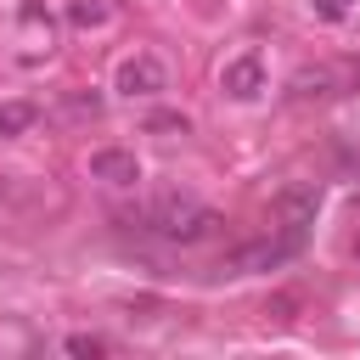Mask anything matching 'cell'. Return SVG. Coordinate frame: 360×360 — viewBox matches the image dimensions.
Wrapping results in <instances>:
<instances>
[{
    "label": "cell",
    "mask_w": 360,
    "mask_h": 360,
    "mask_svg": "<svg viewBox=\"0 0 360 360\" xmlns=\"http://www.w3.org/2000/svg\"><path fill=\"white\" fill-rule=\"evenodd\" d=\"M219 225H225V219H219L208 202H197V197H158V202L141 214V231H152V236H158V242H169V248L208 242Z\"/></svg>",
    "instance_id": "1"
},
{
    "label": "cell",
    "mask_w": 360,
    "mask_h": 360,
    "mask_svg": "<svg viewBox=\"0 0 360 360\" xmlns=\"http://www.w3.org/2000/svg\"><path fill=\"white\" fill-rule=\"evenodd\" d=\"M304 248V236H292V231H281V236H264V242H242V248H231L225 253V276H253V270H276V264H287L292 253Z\"/></svg>",
    "instance_id": "2"
},
{
    "label": "cell",
    "mask_w": 360,
    "mask_h": 360,
    "mask_svg": "<svg viewBox=\"0 0 360 360\" xmlns=\"http://www.w3.org/2000/svg\"><path fill=\"white\" fill-rule=\"evenodd\" d=\"M163 84H169V73H163L158 56H129L118 68V96H158Z\"/></svg>",
    "instance_id": "3"
},
{
    "label": "cell",
    "mask_w": 360,
    "mask_h": 360,
    "mask_svg": "<svg viewBox=\"0 0 360 360\" xmlns=\"http://www.w3.org/2000/svg\"><path fill=\"white\" fill-rule=\"evenodd\" d=\"M90 174L107 180V186H135V180H141V163H135V152L101 146V152H90Z\"/></svg>",
    "instance_id": "4"
},
{
    "label": "cell",
    "mask_w": 360,
    "mask_h": 360,
    "mask_svg": "<svg viewBox=\"0 0 360 360\" xmlns=\"http://www.w3.org/2000/svg\"><path fill=\"white\" fill-rule=\"evenodd\" d=\"M315 191L309 186H287L281 197H276V214H281V231H292V236H304L309 231V219H315Z\"/></svg>",
    "instance_id": "5"
},
{
    "label": "cell",
    "mask_w": 360,
    "mask_h": 360,
    "mask_svg": "<svg viewBox=\"0 0 360 360\" xmlns=\"http://www.w3.org/2000/svg\"><path fill=\"white\" fill-rule=\"evenodd\" d=\"M264 84V68H259V56H236L231 68H225V90L231 96H253Z\"/></svg>",
    "instance_id": "6"
},
{
    "label": "cell",
    "mask_w": 360,
    "mask_h": 360,
    "mask_svg": "<svg viewBox=\"0 0 360 360\" xmlns=\"http://www.w3.org/2000/svg\"><path fill=\"white\" fill-rule=\"evenodd\" d=\"M34 118H39V112H34L28 101H0V135H22Z\"/></svg>",
    "instance_id": "7"
},
{
    "label": "cell",
    "mask_w": 360,
    "mask_h": 360,
    "mask_svg": "<svg viewBox=\"0 0 360 360\" xmlns=\"http://www.w3.org/2000/svg\"><path fill=\"white\" fill-rule=\"evenodd\" d=\"M107 11H112L107 0H73V6H68V17H73L79 28H96V22H107Z\"/></svg>",
    "instance_id": "8"
},
{
    "label": "cell",
    "mask_w": 360,
    "mask_h": 360,
    "mask_svg": "<svg viewBox=\"0 0 360 360\" xmlns=\"http://www.w3.org/2000/svg\"><path fill=\"white\" fill-rule=\"evenodd\" d=\"M292 90H298V96H332V73H326V68L298 73V79H292Z\"/></svg>",
    "instance_id": "9"
},
{
    "label": "cell",
    "mask_w": 360,
    "mask_h": 360,
    "mask_svg": "<svg viewBox=\"0 0 360 360\" xmlns=\"http://www.w3.org/2000/svg\"><path fill=\"white\" fill-rule=\"evenodd\" d=\"M62 349H68V354H107V338H96V332H73Z\"/></svg>",
    "instance_id": "10"
},
{
    "label": "cell",
    "mask_w": 360,
    "mask_h": 360,
    "mask_svg": "<svg viewBox=\"0 0 360 360\" xmlns=\"http://www.w3.org/2000/svg\"><path fill=\"white\" fill-rule=\"evenodd\" d=\"M309 6H315V17H321V22H338V17L349 11V0H309Z\"/></svg>",
    "instance_id": "11"
},
{
    "label": "cell",
    "mask_w": 360,
    "mask_h": 360,
    "mask_svg": "<svg viewBox=\"0 0 360 360\" xmlns=\"http://www.w3.org/2000/svg\"><path fill=\"white\" fill-rule=\"evenodd\" d=\"M146 129H180V135H186L191 124H186V112H158V118H152Z\"/></svg>",
    "instance_id": "12"
},
{
    "label": "cell",
    "mask_w": 360,
    "mask_h": 360,
    "mask_svg": "<svg viewBox=\"0 0 360 360\" xmlns=\"http://www.w3.org/2000/svg\"><path fill=\"white\" fill-rule=\"evenodd\" d=\"M349 259H354V264H360V231H354V242H349Z\"/></svg>",
    "instance_id": "13"
}]
</instances>
